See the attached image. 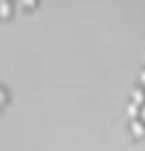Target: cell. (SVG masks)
Here are the masks:
<instances>
[{
    "instance_id": "cell-4",
    "label": "cell",
    "mask_w": 145,
    "mask_h": 151,
    "mask_svg": "<svg viewBox=\"0 0 145 151\" xmlns=\"http://www.w3.org/2000/svg\"><path fill=\"white\" fill-rule=\"evenodd\" d=\"M129 112H131V114H136V112H138V103H131V105H129Z\"/></svg>"
},
{
    "instance_id": "cell-6",
    "label": "cell",
    "mask_w": 145,
    "mask_h": 151,
    "mask_svg": "<svg viewBox=\"0 0 145 151\" xmlns=\"http://www.w3.org/2000/svg\"><path fill=\"white\" fill-rule=\"evenodd\" d=\"M4 98H6V94H4V90L0 88V101H4Z\"/></svg>"
},
{
    "instance_id": "cell-2",
    "label": "cell",
    "mask_w": 145,
    "mask_h": 151,
    "mask_svg": "<svg viewBox=\"0 0 145 151\" xmlns=\"http://www.w3.org/2000/svg\"><path fill=\"white\" fill-rule=\"evenodd\" d=\"M132 98H134V103H141V101H145V94H143L141 88H134V90H132Z\"/></svg>"
},
{
    "instance_id": "cell-7",
    "label": "cell",
    "mask_w": 145,
    "mask_h": 151,
    "mask_svg": "<svg viewBox=\"0 0 145 151\" xmlns=\"http://www.w3.org/2000/svg\"><path fill=\"white\" fill-rule=\"evenodd\" d=\"M140 79H141V81L145 83V70H141V76H140Z\"/></svg>"
},
{
    "instance_id": "cell-1",
    "label": "cell",
    "mask_w": 145,
    "mask_h": 151,
    "mask_svg": "<svg viewBox=\"0 0 145 151\" xmlns=\"http://www.w3.org/2000/svg\"><path fill=\"white\" fill-rule=\"evenodd\" d=\"M131 129H132L136 134H141V133H145V124H143V120L134 116V118L131 120Z\"/></svg>"
},
{
    "instance_id": "cell-3",
    "label": "cell",
    "mask_w": 145,
    "mask_h": 151,
    "mask_svg": "<svg viewBox=\"0 0 145 151\" xmlns=\"http://www.w3.org/2000/svg\"><path fill=\"white\" fill-rule=\"evenodd\" d=\"M7 11H9V4H7V2H0V13H7Z\"/></svg>"
},
{
    "instance_id": "cell-5",
    "label": "cell",
    "mask_w": 145,
    "mask_h": 151,
    "mask_svg": "<svg viewBox=\"0 0 145 151\" xmlns=\"http://www.w3.org/2000/svg\"><path fill=\"white\" fill-rule=\"evenodd\" d=\"M140 116H141V120H145V103L141 105V109H140Z\"/></svg>"
}]
</instances>
